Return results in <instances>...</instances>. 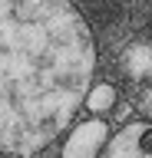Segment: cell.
Listing matches in <instances>:
<instances>
[{"label": "cell", "instance_id": "cell-5", "mask_svg": "<svg viewBox=\"0 0 152 158\" xmlns=\"http://www.w3.org/2000/svg\"><path fill=\"white\" fill-rule=\"evenodd\" d=\"M119 102V89L112 86V82H93L86 99H83V109L89 112V115H109L112 109Z\"/></svg>", "mask_w": 152, "mask_h": 158}, {"label": "cell", "instance_id": "cell-4", "mask_svg": "<svg viewBox=\"0 0 152 158\" xmlns=\"http://www.w3.org/2000/svg\"><path fill=\"white\" fill-rule=\"evenodd\" d=\"M83 17L89 20V27H116L126 17V3L122 0H80Z\"/></svg>", "mask_w": 152, "mask_h": 158}, {"label": "cell", "instance_id": "cell-6", "mask_svg": "<svg viewBox=\"0 0 152 158\" xmlns=\"http://www.w3.org/2000/svg\"><path fill=\"white\" fill-rule=\"evenodd\" d=\"M122 69L132 79H152V43H132L122 53Z\"/></svg>", "mask_w": 152, "mask_h": 158}, {"label": "cell", "instance_id": "cell-8", "mask_svg": "<svg viewBox=\"0 0 152 158\" xmlns=\"http://www.w3.org/2000/svg\"><path fill=\"white\" fill-rule=\"evenodd\" d=\"M149 43H152V20H149Z\"/></svg>", "mask_w": 152, "mask_h": 158}, {"label": "cell", "instance_id": "cell-3", "mask_svg": "<svg viewBox=\"0 0 152 158\" xmlns=\"http://www.w3.org/2000/svg\"><path fill=\"white\" fill-rule=\"evenodd\" d=\"M99 158H152V118H132L112 132Z\"/></svg>", "mask_w": 152, "mask_h": 158}, {"label": "cell", "instance_id": "cell-7", "mask_svg": "<svg viewBox=\"0 0 152 158\" xmlns=\"http://www.w3.org/2000/svg\"><path fill=\"white\" fill-rule=\"evenodd\" d=\"M142 112H145V118H152V86L145 89V96H142Z\"/></svg>", "mask_w": 152, "mask_h": 158}, {"label": "cell", "instance_id": "cell-2", "mask_svg": "<svg viewBox=\"0 0 152 158\" xmlns=\"http://www.w3.org/2000/svg\"><path fill=\"white\" fill-rule=\"evenodd\" d=\"M109 138H112V128L106 122V115H89L76 125H70V132L60 142L56 158H99Z\"/></svg>", "mask_w": 152, "mask_h": 158}, {"label": "cell", "instance_id": "cell-1", "mask_svg": "<svg viewBox=\"0 0 152 158\" xmlns=\"http://www.w3.org/2000/svg\"><path fill=\"white\" fill-rule=\"evenodd\" d=\"M96 40L70 0H0V158H33L76 122Z\"/></svg>", "mask_w": 152, "mask_h": 158}]
</instances>
